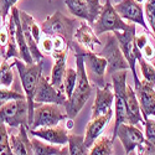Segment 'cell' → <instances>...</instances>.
Returning a JSON list of instances; mask_svg holds the SVG:
<instances>
[{
	"label": "cell",
	"instance_id": "6da1fadb",
	"mask_svg": "<svg viewBox=\"0 0 155 155\" xmlns=\"http://www.w3.org/2000/svg\"><path fill=\"white\" fill-rule=\"evenodd\" d=\"M14 67L18 68L19 78L21 82V86L24 88L25 96H26V102L29 106V125L31 127L34 120V110H35V92L40 81V77L42 76V68H44V60L34 62L31 64L25 63L22 60L15 57V60L11 62Z\"/></svg>",
	"mask_w": 155,
	"mask_h": 155
},
{
	"label": "cell",
	"instance_id": "7a4b0ae2",
	"mask_svg": "<svg viewBox=\"0 0 155 155\" xmlns=\"http://www.w3.org/2000/svg\"><path fill=\"white\" fill-rule=\"evenodd\" d=\"M74 58H76V70H77V83L71 97L67 98L66 106H64L68 118H74L81 112V109L84 107L86 102L89 99L92 93V86L87 76L83 56L81 54H74Z\"/></svg>",
	"mask_w": 155,
	"mask_h": 155
},
{
	"label": "cell",
	"instance_id": "3957f363",
	"mask_svg": "<svg viewBox=\"0 0 155 155\" xmlns=\"http://www.w3.org/2000/svg\"><path fill=\"white\" fill-rule=\"evenodd\" d=\"M115 137L120 140L125 154H130L134 150H137L138 154H149L150 151L155 150V145L150 143L140 129L134 124L122 123L113 133L112 139L114 140Z\"/></svg>",
	"mask_w": 155,
	"mask_h": 155
},
{
	"label": "cell",
	"instance_id": "277c9868",
	"mask_svg": "<svg viewBox=\"0 0 155 155\" xmlns=\"http://www.w3.org/2000/svg\"><path fill=\"white\" fill-rule=\"evenodd\" d=\"M70 50H73L74 54H81L83 56L87 76L91 83H93L94 87H101V88L104 87L107 83L104 78L107 72V66H108L107 60L98 54H94V51L83 47L77 41L72 42Z\"/></svg>",
	"mask_w": 155,
	"mask_h": 155
},
{
	"label": "cell",
	"instance_id": "5b68a950",
	"mask_svg": "<svg viewBox=\"0 0 155 155\" xmlns=\"http://www.w3.org/2000/svg\"><path fill=\"white\" fill-rule=\"evenodd\" d=\"M80 24L81 22L77 21V19L67 18V16H64L61 11H55L54 14H51L42 21L40 26H41L42 34H45V35L62 36L71 48V45L74 41L73 40L74 32H76L77 28L80 26Z\"/></svg>",
	"mask_w": 155,
	"mask_h": 155
},
{
	"label": "cell",
	"instance_id": "8992f818",
	"mask_svg": "<svg viewBox=\"0 0 155 155\" xmlns=\"http://www.w3.org/2000/svg\"><path fill=\"white\" fill-rule=\"evenodd\" d=\"M93 30L97 36L106 34V32H114V31H124L127 30L130 24H125V21L120 18V15L115 11L110 0H106L104 5L102 6L98 18L93 22Z\"/></svg>",
	"mask_w": 155,
	"mask_h": 155
},
{
	"label": "cell",
	"instance_id": "52a82bcc",
	"mask_svg": "<svg viewBox=\"0 0 155 155\" xmlns=\"http://www.w3.org/2000/svg\"><path fill=\"white\" fill-rule=\"evenodd\" d=\"M5 123L10 128L29 125V106L26 99H12L0 107V124Z\"/></svg>",
	"mask_w": 155,
	"mask_h": 155
},
{
	"label": "cell",
	"instance_id": "ba28073f",
	"mask_svg": "<svg viewBox=\"0 0 155 155\" xmlns=\"http://www.w3.org/2000/svg\"><path fill=\"white\" fill-rule=\"evenodd\" d=\"M127 70L117 71L110 74L112 87L115 101V125L114 132L122 123H127Z\"/></svg>",
	"mask_w": 155,
	"mask_h": 155
},
{
	"label": "cell",
	"instance_id": "9c48e42d",
	"mask_svg": "<svg viewBox=\"0 0 155 155\" xmlns=\"http://www.w3.org/2000/svg\"><path fill=\"white\" fill-rule=\"evenodd\" d=\"M66 119L67 114L60 109L58 104H55V103H35L34 120L30 128L36 129L41 127H54Z\"/></svg>",
	"mask_w": 155,
	"mask_h": 155
},
{
	"label": "cell",
	"instance_id": "30bf717a",
	"mask_svg": "<svg viewBox=\"0 0 155 155\" xmlns=\"http://www.w3.org/2000/svg\"><path fill=\"white\" fill-rule=\"evenodd\" d=\"M135 24H130L127 30L124 31H114L113 34L117 37V40L119 42V46H120V50L122 52L129 64V70L132 71L133 73V78H134V84L138 86L140 83V80L138 77V73H137V56L134 54V47H135Z\"/></svg>",
	"mask_w": 155,
	"mask_h": 155
},
{
	"label": "cell",
	"instance_id": "8fae6325",
	"mask_svg": "<svg viewBox=\"0 0 155 155\" xmlns=\"http://www.w3.org/2000/svg\"><path fill=\"white\" fill-rule=\"evenodd\" d=\"M98 55H101L102 57H104L108 62V66H107V73L112 74L117 71H122V70H128L129 68V64L122 52L119 42L117 40L115 35H109L107 37V44L106 46L103 47Z\"/></svg>",
	"mask_w": 155,
	"mask_h": 155
},
{
	"label": "cell",
	"instance_id": "7c38bea8",
	"mask_svg": "<svg viewBox=\"0 0 155 155\" xmlns=\"http://www.w3.org/2000/svg\"><path fill=\"white\" fill-rule=\"evenodd\" d=\"M34 101L35 103H55V104L64 107L67 103V96L52 86V83L50 82V77L41 76Z\"/></svg>",
	"mask_w": 155,
	"mask_h": 155
},
{
	"label": "cell",
	"instance_id": "4fadbf2b",
	"mask_svg": "<svg viewBox=\"0 0 155 155\" xmlns=\"http://www.w3.org/2000/svg\"><path fill=\"white\" fill-rule=\"evenodd\" d=\"M114 9L123 20L140 25L145 30V32L149 34L148 22L145 21V16H144V9L137 0H120L118 4L114 5Z\"/></svg>",
	"mask_w": 155,
	"mask_h": 155
},
{
	"label": "cell",
	"instance_id": "5bb4252c",
	"mask_svg": "<svg viewBox=\"0 0 155 155\" xmlns=\"http://www.w3.org/2000/svg\"><path fill=\"white\" fill-rule=\"evenodd\" d=\"M29 133L32 137H37L47 143L56 144V145H66L68 143V133L67 128H63L61 125H54V127H41L29 129Z\"/></svg>",
	"mask_w": 155,
	"mask_h": 155
},
{
	"label": "cell",
	"instance_id": "9a60e30c",
	"mask_svg": "<svg viewBox=\"0 0 155 155\" xmlns=\"http://www.w3.org/2000/svg\"><path fill=\"white\" fill-rule=\"evenodd\" d=\"M135 92L139 99L140 110L143 118H149L150 115L155 117V89L154 86L149 84L145 80L140 81L138 86H135Z\"/></svg>",
	"mask_w": 155,
	"mask_h": 155
},
{
	"label": "cell",
	"instance_id": "2e32d148",
	"mask_svg": "<svg viewBox=\"0 0 155 155\" xmlns=\"http://www.w3.org/2000/svg\"><path fill=\"white\" fill-rule=\"evenodd\" d=\"M114 102V92L112 83H106L104 87H96V99L92 106V118L106 114L112 109Z\"/></svg>",
	"mask_w": 155,
	"mask_h": 155
},
{
	"label": "cell",
	"instance_id": "e0dca14e",
	"mask_svg": "<svg viewBox=\"0 0 155 155\" xmlns=\"http://www.w3.org/2000/svg\"><path fill=\"white\" fill-rule=\"evenodd\" d=\"M112 117H113V110L110 109L106 114H102V115H98V117L91 118L89 123L87 124L86 133H84V144L88 149L93 145L96 139L103 133L104 128H107Z\"/></svg>",
	"mask_w": 155,
	"mask_h": 155
},
{
	"label": "cell",
	"instance_id": "ac0fdd59",
	"mask_svg": "<svg viewBox=\"0 0 155 155\" xmlns=\"http://www.w3.org/2000/svg\"><path fill=\"white\" fill-rule=\"evenodd\" d=\"M29 127L28 125H20L19 127V133L18 134H10V147L12 150V154L15 155H30L32 154V147H31V140L29 139Z\"/></svg>",
	"mask_w": 155,
	"mask_h": 155
},
{
	"label": "cell",
	"instance_id": "d6986e66",
	"mask_svg": "<svg viewBox=\"0 0 155 155\" xmlns=\"http://www.w3.org/2000/svg\"><path fill=\"white\" fill-rule=\"evenodd\" d=\"M20 20H21V26H22V31L25 35V40H26L28 47L31 52V56L34 58L35 62L42 61L45 58V54H42V51L38 47V44L36 42V40L34 38L31 31H30V22L32 20V16L30 14H28L26 11H20Z\"/></svg>",
	"mask_w": 155,
	"mask_h": 155
},
{
	"label": "cell",
	"instance_id": "ffe728a7",
	"mask_svg": "<svg viewBox=\"0 0 155 155\" xmlns=\"http://www.w3.org/2000/svg\"><path fill=\"white\" fill-rule=\"evenodd\" d=\"M144 118L140 110L139 99L137 96V92L133 89L132 86H127V123L137 125L138 123H141L144 125Z\"/></svg>",
	"mask_w": 155,
	"mask_h": 155
},
{
	"label": "cell",
	"instance_id": "44dd1931",
	"mask_svg": "<svg viewBox=\"0 0 155 155\" xmlns=\"http://www.w3.org/2000/svg\"><path fill=\"white\" fill-rule=\"evenodd\" d=\"M10 12L14 16L15 20V25H16V42H18V47H19V52H20V58L28 64L34 63V58L31 56V52L28 47L26 40H25V35L22 31V26H21V20H20V10L14 5L11 8Z\"/></svg>",
	"mask_w": 155,
	"mask_h": 155
},
{
	"label": "cell",
	"instance_id": "7402d4cb",
	"mask_svg": "<svg viewBox=\"0 0 155 155\" xmlns=\"http://www.w3.org/2000/svg\"><path fill=\"white\" fill-rule=\"evenodd\" d=\"M55 58V64L51 70L50 82L52 83L54 87H56L58 91L64 93L63 87V78L66 73V64H67V52H60V54H52L51 55Z\"/></svg>",
	"mask_w": 155,
	"mask_h": 155
},
{
	"label": "cell",
	"instance_id": "603a6c76",
	"mask_svg": "<svg viewBox=\"0 0 155 155\" xmlns=\"http://www.w3.org/2000/svg\"><path fill=\"white\" fill-rule=\"evenodd\" d=\"M74 40L80 45H82L83 47L91 50V51H94L96 46L102 45L98 36L94 32V30L92 29V26L89 24H86V21L81 22L80 26L77 28V30L74 32Z\"/></svg>",
	"mask_w": 155,
	"mask_h": 155
},
{
	"label": "cell",
	"instance_id": "cb8c5ba5",
	"mask_svg": "<svg viewBox=\"0 0 155 155\" xmlns=\"http://www.w3.org/2000/svg\"><path fill=\"white\" fill-rule=\"evenodd\" d=\"M6 28H8V47H6V52L3 58L5 60H9L11 57L20 58V52H19L18 42H16V25H15V20L11 12L6 19Z\"/></svg>",
	"mask_w": 155,
	"mask_h": 155
},
{
	"label": "cell",
	"instance_id": "d4e9b609",
	"mask_svg": "<svg viewBox=\"0 0 155 155\" xmlns=\"http://www.w3.org/2000/svg\"><path fill=\"white\" fill-rule=\"evenodd\" d=\"M32 154L35 155H61L68 154V147L66 145H56V144H45L40 138L34 137L31 139Z\"/></svg>",
	"mask_w": 155,
	"mask_h": 155
},
{
	"label": "cell",
	"instance_id": "484cf974",
	"mask_svg": "<svg viewBox=\"0 0 155 155\" xmlns=\"http://www.w3.org/2000/svg\"><path fill=\"white\" fill-rule=\"evenodd\" d=\"M63 3L66 4L68 11L73 16L83 19L89 25H92L91 12H89V8L88 4L86 3V0H63Z\"/></svg>",
	"mask_w": 155,
	"mask_h": 155
},
{
	"label": "cell",
	"instance_id": "4316f807",
	"mask_svg": "<svg viewBox=\"0 0 155 155\" xmlns=\"http://www.w3.org/2000/svg\"><path fill=\"white\" fill-rule=\"evenodd\" d=\"M12 99H26L21 82L19 83L16 80H14V87L12 88H0V107Z\"/></svg>",
	"mask_w": 155,
	"mask_h": 155
},
{
	"label": "cell",
	"instance_id": "83f0119b",
	"mask_svg": "<svg viewBox=\"0 0 155 155\" xmlns=\"http://www.w3.org/2000/svg\"><path fill=\"white\" fill-rule=\"evenodd\" d=\"M113 139L108 138L107 135H99L93 145L89 148V153L91 155H112L113 153Z\"/></svg>",
	"mask_w": 155,
	"mask_h": 155
},
{
	"label": "cell",
	"instance_id": "f1b7e54d",
	"mask_svg": "<svg viewBox=\"0 0 155 155\" xmlns=\"http://www.w3.org/2000/svg\"><path fill=\"white\" fill-rule=\"evenodd\" d=\"M68 154L84 155L89 153V149L84 144V135L68 134Z\"/></svg>",
	"mask_w": 155,
	"mask_h": 155
},
{
	"label": "cell",
	"instance_id": "f546056e",
	"mask_svg": "<svg viewBox=\"0 0 155 155\" xmlns=\"http://www.w3.org/2000/svg\"><path fill=\"white\" fill-rule=\"evenodd\" d=\"M12 64L8 62V60L3 58V61L0 62V86L5 87V88H10L14 83L15 76L12 72Z\"/></svg>",
	"mask_w": 155,
	"mask_h": 155
},
{
	"label": "cell",
	"instance_id": "4dcf8cb0",
	"mask_svg": "<svg viewBox=\"0 0 155 155\" xmlns=\"http://www.w3.org/2000/svg\"><path fill=\"white\" fill-rule=\"evenodd\" d=\"M138 63L143 74V78L151 86H155V66L150 64L144 56H140L138 58Z\"/></svg>",
	"mask_w": 155,
	"mask_h": 155
},
{
	"label": "cell",
	"instance_id": "1f68e13d",
	"mask_svg": "<svg viewBox=\"0 0 155 155\" xmlns=\"http://www.w3.org/2000/svg\"><path fill=\"white\" fill-rule=\"evenodd\" d=\"M77 83V70L73 68H67L66 73H64L63 78V87H64V94L67 96V98L71 97L73 89Z\"/></svg>",
	"mask_w": 155,
	"mask_h": 155
},
{
	"label": "cell",
	"instance_id": "d6a6232c",
	"mask_svg": "<svg viewBox=\"0 0 155 155\" xmlns=\"http://www.w3.org/2000/svg\"><path fill=\"white\" fill-rule=\"evenodd\" d=\"M11 155L12 150L10 147V139H9V132L6 130V124H0V155Z\"/></svg>",
	"mask_w": 155,
	"mask_h": 155
},
{
	"label": "cell",
	"instance_id": "836d02e7",
	"mask_svg": "<svg viewBox=\"0 0 155 155\" xmlns=\"http://www.w3.org/2000/svg\"><path fill=\"white\" fill-rule=\"evenodd\" d=\"M145 18L155 37V0H147L145 2Z\"/></svg>",
	"mask_w": 155,
	"mask_h": 155
},
{
	"label": "cell",
	"instance_id": "e575fe53",
	"mask_svg": "<svg viewBox=\"0 0 155 155\" xmlns=\"http://www.w3.org/2000/svg\"><path fill=\"white\" fill-rule=\"evenodd\" d=\"M144 127H145V138L150 141L153 145H155V120L145 118L144 119Z\"/></svg>",
	"mask_w": 155,
	"mask_h": 155
},
{
	"label": "cell",
	"instance_id": "d590c367",
	"mask_svg": "<svg viewBox=\"0 0 155 155\" xmlns=\"http://www.w3.org/2000/svg\"><path fill=\"white\" fill-rule=\"evenodd\" d=\"M19 0H0V12H2V16L4 22H6V19L10 14L11 8L14 6Z\"/></svg>",
	"mask_w": 155,
	"mask_h": 155
},
{
	"label": "cell",
	"instance_id": "8d00e7d4",
	"mask_svg": "<svg viewBox=\"0 0 155 155\" xmlns=\"http://www.w3.org/2000/svg\"><path fill=\"white\" fill-rule=\"evenodd\" d=\"M86 3L88 4L89 12H91V18H92V25H93V22L96 21V19L99 15V12H101L103 5H101L99 0H86Z\"/></svg>",
	"mask_w": 155,
	"mask_h": 155
},
{
	"label": "cell",
	"instance_id": "74e56055",
	"mask_svg": "<svg viewBox=\"0 0 155 155\" xmlns=\"http://www.w3.org/2000/svg\"><path fill=\"white\" fill-rule=\"evenodd\" d=\"M40 47L42 54L45 55H51L54 51V40H52V36H48L45 35L41 40H40Z\"/></svg>",
	"mask_w": 155,
	"mask_h": 155
},
{
	"label": "cell",
	"instance_id": "f35d334b",
	"mask_svg": "<svg viewBox=\"0 0 155 155\" xmlns=\"http://www.w3.org/2000/svg\"><path fill=\"white\" fill-rule=\"evenodd\" d=\"M6 47H8V28H6V22L3 25V28L0 29V50H2L3 57L6 52Z\"/></svg>",
	"mask_w": 155,
	"mask_h": 155
},
{
	"label": "cell",
	"instance_id": "ab89813d",
	"mask_svg": "<svg viewBox=\"0 0 155 155\" xmlns=\"http://www.w3.org/2000/svg\"><path fill=\"white\" fill-rule=\"evenodd\" d=\"M141 54H143V56H144L148 61H150V60H153V58L155 57V50H154V47H153L150 44H147V45L144 46V48L141 50Z\"/></svg>",
	"mask_w": 155,
	"mask_h": 155
},
{
	"label": "cell",
	"instance_id": "60d3db41",
	"mask_svg": "<svg viewBox=\"0 0 155 155\" xmlns=\"http://www.w3.org/2000/svg\"><path fill=\"white\" fill-rule=\"evenodd\" d=\"M148 34V32H147ZM145 32L144 34H141V35H139V36H137L135 35V44H137V46H138V48L141 51L144 48V46L148 44V35H147Z\"/></svg>",
	"mask_w": 155,
	"mask_h": 155
},
{
	"label": "cell",
	"instance_id": "b9f144b4",
	"mask_svg": "<svg viewBox=\"0 0 155 155\" xmlns=\"http://www.w3.org/2000/svg\"><path fill=\"white\" fill-rule=\"evenodd\" d=\"M73 118H68L67 117V123H66V128H67V130H70V129L73 128Z\"/></svg>",
	"mask_w": 155,
	"mask_h": 155
},
{
	"label": "cell",
	"instance_id": "7bdbcfd3",
	"mask_svg": "<svg viewBox=\"0 0 155 155\" xmlns=\"http://www.w3.org/2000/svg\"><path fill=\"white\" fill-rule=\"evenodd\" d=\"M5 22H4V20H3V16H2V12H0V29L3 28V25H4Z\"/></svg>",
	"mask_w": 155,
	"mask_h": 155
},
{
	"label": "cell",
	"instance_id": "ee69618b",
	"mask_svg": "<svg viewBox=\"0 0 155 155\" xmlns=\"http://www.w3.org/2000/svg\"><path fill=\"white\" fill-rule=\"evenodd\" d=\"M137 2H138V3H140V4H141V3H143V2H144V0H137Z\"/></svg>",
	"mask_w": 155,
	"mask_h": 155
},
{
	"label": "cell",
	"instance_id": "f6af8a7d",
	"mask_svg": "<svg viewBox=\"0 0 155 155\" xmlns=\"http://www.w3.org/2000/svg\"><path fill=\"white\" fill-rule=\"evenodd\" d=\"M0 56H3V54H2V50H0Z\"/></svg>",
	"mask_w": 155,
	"mask_h": 155
},
{
	"label": "cell",
	"instance_id": "bcb514c9",
	"mask_svg": "<svg viewBox=\"0 0 155 155\" xmlns=\"http://www.w3.org/2000/svg\"><path fill=\"white\" fill-rule=\"evenodd\" d=\"M48 2H52V0H48Z\"/></svg>",
	"mask_w": 155,
	"mask_h": 155
}]
</instances>
